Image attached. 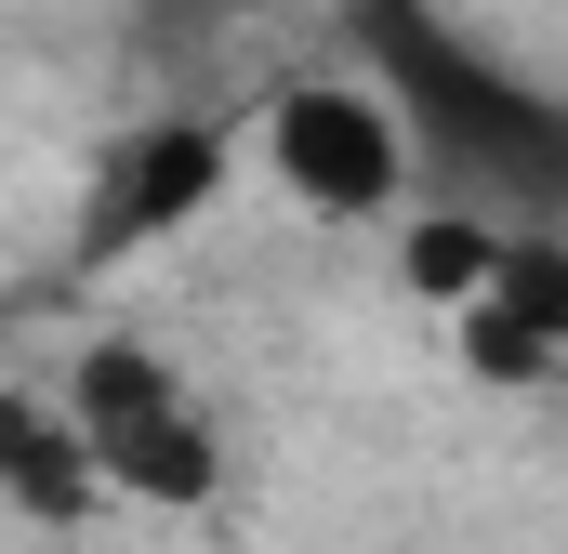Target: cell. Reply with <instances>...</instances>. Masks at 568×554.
I'll list each match as a JSON object with an SVG mask.
<instances>
[{
	"label": "cell",
	"mask_w": 568,
	"mask_h": 554,
	"mask_svg": "<svg viewBox=\"0 0 568 554\" xmlns=\"http://www.w3.org/2000/svg\"><path fill=\"white\" fill-rule=\"evenodd\" d=\"M13 502L40 515V529H67V515H93V489H106V462H93V435L67 422V397H13Z\"/></svg>",
	"instance_id": "cell-5"
},
{
	"label": "cell",
	"mask_w": 568,
	"mask_h": 554,
	"mask_svg": "<svg viewBox=\"0 0 568 554\" xmlns=\"http://www.w3.org/2000/svg\"><path fill=\"white\" fill-rule=\"evenodd\" d=\"M67 422L93 435V462H106L120 502L199 515V502L225 489V449H212L199 397H185L172 357H145V343H80V370H67Z\"/></svg>",
	"instance_id": "cell-2"
},
{
	"label": "cell",
	"mask_w": 568,
	"mask_h": 554,
	"mask_svg": "<svg viewBox=\"0 0 568 554\" xmlns=\"http://www.w3.org/2000/svg\"><path fill=\"white\" fill-rule=\"evenodd\" d=\"M252 145H265V172L317 225H371L424 172V145H410V120H397L384 80H291V93H265V133Z\"/></svg>",
	"instance_id": "cell-3"
},
{
	"label": "cell",
	"mask_w": 568,
	"mask_h": 554,
	"mask_svg": "<svg viewBox=\"0 0 568 554\" xmlns=\"http://www.w3.org/2000/svg\"><path fill=\"white\" fill-rule=\"evenodd\" d=\"M225 172H239L225 120H145V133H120L93 158V185H80V265H133L159 238H185L225 198Z\"/></svg>",
	"instance_id": "cell-4"
},
{
	"label": "cell",
	"mask_w": 568,
	"mask_h": 554,
	"mask_svg": "<svg viewBox=\"0 0 568 554\" xmlns=\"http://www.w3.org/2000/svg\"><path fill=\"white\" fill-rule=\"evenodd\" d=\"M331 13H344V40L384 66L397 120H410V145H424L436 212H489V225L568 238V106L542 93V80L489 66L436 0H331Z\"/></svg>",
	"instance_id": "cell-1"
}]
</instances>
